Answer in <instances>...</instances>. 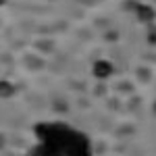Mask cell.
<instances>
[{
    "mask_svg": "<svg viewBox=\"0 0 156 156\" xmlns=\"http://www.w3.org/2000/svg\"><path fill=\"white\" fill-rule=\"evenodd\" d=\"M135 11H137V17H140L142 21H152V19H154V11H152L150 6L137 4V6H135Z\"/></svg>",
    "mask_w": 156,
    "mask_h": 156,
    "instance_id": "obj_2",
    "label": "cell"
},
{
    "mask_svg": "<svg viewBox=\"0 0 156 156\" xmlns=\"http://www.w3.org/2000/svg\"><path fill=\"white\" fill-rule=\"evenodd\" d=\"M12 94H15V85L6 79H2L0 81V98H11Z\"/></svg>",
    "mask_w": 156,
    "mask_h": 156,
    "instance_id": "obj_3",
    "label": "cell"
},
{
    "mask_svg": "<svg viewBox=\"0 0 156 156\" xmlns=\"http://www.w3.org/2000/svg\"><path fill=\"white\" fill-rule=\"evenodd\" d=\"M0 2H2V0H0Z\"/></svg>",
    "mask_w": 156,
    "mask_h": 156,
    "instance_id": "obj_5",
    "label": "cell"
},
{
    "mask_svg": "<svg viewBox=\"0 0 156 156\" xmlns=\"http://www.w3.org/2000/svg\"><path fill=\"white\" fill-rule=\"evenodd\" d=\"M92 73H94L96 79H108V77L112 75V65H110L108 60H96Z\"/></svg>",
    "mask_w": 156,
    "mask_h": 156,
    "instance_id": "obj_1",
    "label": "cell"
},
{
    "mask_svg": "<svg viewBox=\"0 0 156 156\" xmlns=\"http://www.w3.org/2000/svg\"><path fill=\"white\" fill-rule=\"evenodd\" d=\"M2 146H4V137L0 135V148H2Z\"/></svg>",
    "mask_w": 156,
    "mask_h": 156,
    "instance_id": "obj_4",
    "label": "cell"
}]
</instances>
